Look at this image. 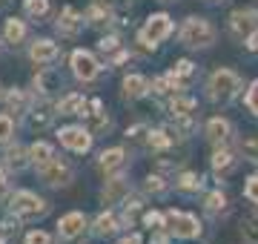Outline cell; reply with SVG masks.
I'll return each mask as SVG.
<instances>
[{
	"instance_id": "6da1fadb",
	"label": "cell",
	"mask_w": 258,
	"mask_h": 244,
	"mask_svg": "<svg viewBox=\"0 0 258 244\" xmlns=\"http://www.w3.org/2000/svg\"><path fill=\"white\" fill-rule=\"evenodd\" d=\"M244 89V81H241L232 69H215L207 81V95L210 101L215 103H230L238 98V92Z\"/></svg>"
},
{
	"instance_id": "7a4b0ae2",
	"label": "cell",
	"mask_w": 258,
	"mask_h": 244,
	"mask_svg": "<svg viewBox=\"0 0 258 244\" xmlns=\"http://www.w3.org/2000/svg\"><path fill=\"white\" fill-rule=\"evenodd\" d=\"M178 38H181V43L189 46V49H210L212 43H215V38H218V32H215V26H212L210 20L186 18L181 32H178Z\"/></svg>"
},
{
	"instance_id": "3957f363",
	"label": "cell",
	"mask_w": 258,
	"mask_h": 244,
	"mask_svg": "<svg viewBox=\"0 0 258 244\" xmlns=\"http://www.w3.org/2000/svg\"><path fill=\"white\" fill-rule=\"evenodd\" d=\"M9 210L15 218H23V221H32V218H40L49 213V204L40 196L29 193V190H20L9 198Z\"/></svg>"
},
{
	"instance_id": "277c9868",
	"label": "cell",
	"mask_w": 258,
	"mask_h": 244,
	"mask_svg": "<svg viewBox=\"0 0 258 244\" xmlns=\"http://www.w3.org/2000/svg\"><path fill=\"white\" fill-rule=\"evenodd\" d=\"M169 35H172V18L166 12H158V15H149L147 18V26L138 32V43L144 49H155Z\"/></svg>"
},
{
	"instance_id": "5b68a950",
	"label": "cell",
	"mask_w": 258,
	"mask_h": 244,
	"mask_svg": "<svg viewBox=\"0 0 258 244\" xmlns=\"http://www.w3.org/2000/svg\"><path fill=\"white\" fill-rule=\"evenodd\" d=\"M166 233L175 235V238H195L201 235V221L192 213H184V210H166Z\"/></svg>"
},
{
	"instance_id": "8992f818",
	"label": "cell",
	"mask_w": 258,
	"mask_h": 244,
	"mask_svg": "<svg viewBox=\"0 0 258 244\" xmlns=\"http://www.w3.org/2000/svg\"><path fill=\"white\" fill-rule=\"evenodd\" d=\"M37 175L46 181L49 187H69V184L75 181V169L69 167L66 161L52 158V161H46V164L37 167Z\"/></svg>"
},
{
	"instance_id": "52a82bcc",
	"label": "cell",
	"mask_w": 258,
	"mask_h": 244,
	"mask_svg": "<svg viewBox=\"0 0 258 244\" xmlns=\"http://www.w3.org/2000/svg\"><path fill=\"white\" fill-rule=\"evenodd\" d=\"M60 144H63L66 150L72 152H89L92 150V132L86 130V127H66V130H60Z\"/></svg>"
},
{
	"instance_id": "ba28073f",
	"label": "cell",
	"mask_w": 258,
	"mask_h": 244,
	"mask_svg": "<svg viewBox=\"0 0 258 244\" xmlns=\"http://www.w3.org/2000/svg\"><path fill=\"white\" fill-rule=\"evenodd\" d=\"M258 26V9H235L230 15V35L235 40H244Z\"/></svg>"
},
{
	"instance_id": "9c48e42d",
	"label": "cell",
	"mask_w": 258,
	"mask_h": 244,
	"mask_svg": "<svg viewBox=\"0 0 258 244\" xmlns=\"http://www.w3.org/2000/svg\"><path fill=\"white\" fill-rule=\"evenodd\" d=\"M72 72H75V78H81V81H95L98 72H101V64L95 60L92 52L78 49V52H72Z\"/></svg>"
},
{
	"instance_id": "30bf717a",
	"label": "cell",
	"mask_w": 258,
	"mask_h": 244,
	"mask_svg": "<svg viewBox=\"0 0 258 244\" xmlns=\"http://www.w3.org/2000/svg\"><path fill=\"white\" fill-rule=\"evenodd\" d=\"M204 135H207V141H210V144L221 147V144H227L232 138V124L227 121V118H221V115H215V118H210V121H207Z\"/></svg>"
},
{
	"instance_id": "8fae6325",
	"label": "cell",
	"mask_w": 258,
	"mask_h": 244,
	"mask_svg": "<svg viewBox=\"0 0 258 244\" xmlns=\"http://www.w3.org/2000/svg\"><path fill=\"white\" fill-rule=\"evenodd\" d=\"M101 198H103V204H123L129 198V181L123 175H112L106 181V187L101 190Z\"/></svg>"
},
{
	"instance_id": "7c38bea8",
	"label": "cell",
	"mask_w": 258,
	"mask_h": 244,
	"mask_svg": "<svg viewBox=\"0 0 258 244\" xmlns=\"http://www.w3.org/2000/svg\"><path fill=\"white\" fill-rule=\"evenodd\" d=\"M83 230H86V216H83V213H66V216L57 221V235H60L63 241L78 238Z\"/></svg>"
},
{
	"instance_id": "4fadbf2b",
	"label": "cell",
	"mask_w": 258,
	"mask_h": 244,
	"mask_svg": "<svg viewBox=\"0 0 258 244\" xmlns=\"http://www.w3.org/2000/svg\"><path fill=\"white\" fill-rule=\"evenodd\" d=\"M89 109L92 112H83L86 115V130L92 132V135H101V132H109V127H112V121L106 118V112H103V103L95 98L92 103H89Z\"/></svg>"
},
{
	"instance_id": "5bb4252c",
	"label": "cell",
	"mask_w": 258,
	"mask_h": 244,
	"mask_svg": "<svg viewBox=\"0 0 258 244\" xmlns=\"http://www.w3.org/2000/svg\"><path fill=\"white\" fill-rule=\"evenodd\" d=\"M235 152L227 147V144H221V147H215V152H212V158H210V164H212V172L215 175H227V172H232L235 169Z\"/></svg>"
},
{
	"instance_id": "9a60e30c",
	"label": "cell",
	"mask_w": 258,
	"mask_h": 244,
	"mask_svg": "<svg viewBox=\"0 0 258 244\" xmlns=\"http://www.w3.org/2000/svg\"><path fill=\"white\" fill-rule=\"evenodd\" d=\"M81 29H83V18L72 9V6H66V9L60 12V18H57V32H60L63 38H75Z\"/></svg>"
},
{
	"instance_id": "2e32d148",
	"label": "cell",
	"mask_w": 258,
	"mask_h": 244,
	"mask_svg": "<svg viewBox=\"0 0 258 244\" xmlns=\"http://www.w3.org/2000/svg\"><path fill=\"white\" fill-rule=\"evenodd\" d=\"M57 55H60V49H57L55 40H35L32 49H29V57H32L35 64H52Z\"/></svg>"
},
{
	"instance_id": "e0dca14e",
	"label": "cell",
	"mask_w": 258,
	"mask_h": 244,
	"mask_svg": "<svg viewBox=\"0 0 258 244\" xmlns=\"http://www.w3.org/2000/svg\"><path fill=\"white\" fill-rule=\"evenodd\" d=\"M126 164V152L120 150V147H112V150H103L101 158H98V167L103 169V172H118L120 167Z\"/></svg>"
},
{
	"instance_id": "ac0fdd59",
	"label": "cell",
	"mask_w": 258,
	"mask_h": 244,
	"mask_svg": "<svg viewBox=\"0 0 258 244\" xmlns=\"http://www.w3.org/2000/svg\"><path fill=\"white\" fill-rule=\"evenodd\" d=\"M149 92V81L144 75H126L123 78V98L129 101H138Z\"/></svg>"
},
{
	"instance_id": "d6986e66",
	"label": "cell",
	"mask_w": 258,
	"mask_h": 244,
	"mask_svg": "<svg viewBox=\"0 0 258 244\" xmlns=\"http://www.w3.org/2000/svg\"><path fill=\"white\" fill-rule=\"evenodd\" d=\"M86 20H89V26H95V29L109 26V23H112V6L95 0L92 6H89V12H86Z\"/></svg>"
},
{
	"instance_id": "ffe728a7",
	"label": "cell",
	"mask_w": 258,
	"mask_h": 244,
	"mask_svg": "<svg viewBox=\"0 0 258 244\" xmlns=\"http://www.w3.org/2000/svg\"><path fill=\"white\" fill-rule=\"evenodd\" d=\"M120 230V221H118V216L115 213H101V216L95 218V227H92V233L95 235H101V238H106V235H115Z\"/></svg>"
},
{
	"instance_id": "44dd1931",
	"label": "cell",
	"mask_w": 258,
	"mask_h": 244,
	"mask_svg": "<svg viewBox=\"0 0 258 244\" xmlns=\"http://www.w3.org/2000/svg\"><path fill=\"white\" fill-rule=\"evenodd\" d=\"M57 86H60V75H57V72H52L49 66H43V69L35 75V89L43 95V98H46L52 89H57Z\"/></svg>"
},
{
	"instance_id": "7402d4cb",
	"label": "cell",
	"mask_w": 258,
	"mask_h": 244,
	"mask_svg": "<svg viewBox=\"0 0 258 244\" xmlns=\"http://www.w3.org/2000/svg\"><path fill=\"white\" fill-rule=\"evenodd\" d=\"M195 98L192 95H184V92H178L169 98V112H172V118H181V115H192L195 112Z\"/></svg>"
},
{
	"instance_id": "603a6c76",
	"label": "cell",
	"mask_w": 258,
	"mask_h": 244,
	"mask_svg": "<svg viewBox=\"0 0 258 244\" xmlns=\"http://www.w3.org/2000/svg\"><path fill=\"white\" fill-rule=\"evenodd\" d=\"M57 112L60 115H83L86 112V98L81 92H69L63 101L57 103Z\"/></svg>"
},
{
	"instance_id": "cb8c5ba5",
	"label": "cell",
	"mask_w": 258,
	"mask_h": 244,
	"mask_svg": "<svg viewBox=\"0 0 258 244\" xmlns=\"http://www.w3.org/2000/svg\"><path fill=\"white\" fill-rule=\"evenodd\" d=\"M55 112H52V106L49 103H40V106H32L29 109V124L35 127V130H46L49 124H52Z\"/></svg>"
},
{
	"instance_id": "d4e9b609",
	"label": "cell",
	"mask_w": 258,
	"mask_h": 244,
	"mask_svg": "<svg viewBox=\"0 0 258 244\" xmlns=\"http://www.w3.org/2000/svg\"><path fill=\"white\" fill-rule=\"evenodd\" d=\"M204 210H207L210 216H224V213L230 210V204H227V196H224L221 190H212L210 196L204 198Z\"/></svg>"
},
{
	"instance_id": "484cf974",
	"label": "cell",
	"mask_w": 258,
	"mask_h": 244,
	"mask_svg": "<svg viewBox=\"0 0 258 244\" xmlns=\"http://www.w3.org/2000/svg\"><path fill=\"white\" fill-rule=\"evenodd\" d=\"M204 187V178L198 172H178L175 175V190L181 193H198Z\"/></svg>"
},
{
	"instance_id": "4316f807",
	"label": "cell",
	"mask_w": 258,
	"mask_h": 244,
	"mask_svg": "<svg viewBox=\"0 0 258 244\" xmlns=\"http://www.w3.org/2000/svg\"><path fill=\"white\" fill-rule=\"evenodd\" d=\"M52 158H55V150H52L46 141H37V144L29 147V161H32L35 167H40V164H46V161H52Z\"/></svg>"
},
{
	"instance_id": "83f0119b",
	"label": "cell",
	"mask_w": 258,
	"mask_h": 244,
	"mask_svg": "<svg viewBox=\"0 0 258 244\" xmlns=\"http://www.w3.org/2000/svg\"><path fill=\"white\" fill-rule=\"evenodd\" d=\"M3 158H6V167H9V169H23L29 164V150H23V147H18V144H15V147H9V150H6V155H3Z\"/></svg>"
},
{
	"instance_id": "f1b7e54d",
	"label": "cell",
	"mask_w": 258,
	"mask_h": 244,
	"mask_svg": "<svg viewBox=\"0 0 258 244\" xmlns=\"http://www.w3.org/2000/svg\"><path fill=\"white\" fill-rule=\"evenodd\" d=\"M3 35H6L9 43H20V40L26 38V26H23V20L9 18V20H6V26H3Z\"/></svg>"
},
{
	"instance_id": "f546056e",
	"label": "cell",
	"mask_w": 258,
	"mask_h": 244,
	"mask_svg": "<svg viewBox=\"0 0 258 244\" xmlns=\"http://www.w3.org/2000/svg\"><path fill=\"white\" fill-rule=\"evenodd\" d=\"M241 238H244V244H258V216L241 218Z\"/></svg>"
},
{
	"instance_id": "4dcf8cb0",
	"label": "cell",
	"mask_w": 258,
	"mask_h": 244,
	"mask_svg": "<svg viewBox=\"0 0 258 244\" xmlns=\"http://www.w3.org/2000/svg\"><path fill=\"white\" fill-rule=\"evenodd\" d=\"M166 190H169V184H166L161 175H147V178H144V193H147V196H164Z\"/></svg>"
},
{
	"instance_id": "1f68e13d",
	"label": "cell",
	"mask_w": 258,
	"mask_h": 244,
	"mask_svg": "<svg viewBox=\"0 0 258 244\" xmlns=\"http://www.w3.org/2000/svg\"><path fill=\"white\" fill-rule=\"evenodd\" d=\"M238 152L244 155V161H249V164H255L258 167V138H247V141L238 144Z\"/></svg>"
},
{
	"instance_id": "d6a6232c",
	"label": "cell",
	"mask_w": 258,
	"mask_h": 244,
	"mask_svg": "<svg viewBox=\"0 0 258 244\" xmlns=\"http://www.w3.org/2000/svg\"><path fill=\"white\" fill-rule=\"evenodd\" d=\"M149 124H135V127H129L126 130V141H132V144H147V138H149Z\"/></svg>"
},
{
	"instance_id": "836d02e7",
	"label": "cell",
	"mask_w": 258,
	"mask_h": 244,
	"mask_svg": "<svg viewBox=\"0 0 258 244\" xmlns=\"http://www.w3.org/2000/svg\"><path fill=\"white\" fill-rule=\"evenodd\" d=\"M6 103H9V109H15V112H29V101L20 89H12V92L6 95Z\"/></svg>"
},
{
	"instance_id": "e575fe53",
	"label": "cell",
	"mask_w": 258,
	"mask_h": 244,
	"mask_svg": "<svg viewBox=\"0 0 258 244\" xmlns=\"http://www.w3.org/2000/svg\"><path fill=\"white\" fill-rule=\"evenodd\" d=\"M23 9L29 18H43L49 12V0H23Z\"/></svg>"
},
{
	"instance_id": "d590c367",
	"label": "cell",
	"mask_w": 258,
	"mask_h": 244,
	"mask_svg": "<svg viewBox=\"0 0 258 244\" xmlns=\"http://www.w3.org/2000/svg\"><path fill=\"white\" fill-rule=\"evenodd\" d=\"M144 224L155 233V230H166V216L164 213H155V210H147L144 213Z\"/></svg>"
},
{
	"instance_id": "8d00e7d4",
	"label": "cell",
	"mask_w": 258,
	"mask_h": 244,
	"mask_svg": "<svg viewBox=\"0 0 258 244\" xmlns=\"http://www.w3.org/2000/svg\"><path fill=\"white\" fill-rule=\"evenodd\" d=\"M172 72H175V78L186 81V78H192V75H195V64H192V60H186V57H181V60H175Z\"/></svg>"
},
{
	"instance_id": "74e56055",
	"label": "cell",
	"mask_w": 258,
	"mask_h": 244,
	"mask_svg": "<svg viewBox=\"0 0 258 244\" xmlns=\"http://www.w3.org/2000/svg\"><path fill=\"white\" fill-rule=\"evenodd\" d=\"M244 103H247V109L258 118V81H252L247 89V95H244Z\"/></svg>"
},
{
	"instance_id": "f35d334b",
	"label": "cell",
	"mask_w": 258,
	"mask_h": 244,
	"mask_svg": "<svg viewBox=\"0 0 258 244\" xmlns=\"http://www.w3.org/2000/svg\"><path fill=\"white\" fill-rule=\"evenodd\" d=\"M98 49H101L103 55H115V52H120V38H115V35H106V38H101Z\"/></svg>"
},
{
	"instance_id": "ab89813d",
	"label": "cell",
	"mask_w": 258,
	"mask_h": 244,
	"mask_svg": "<svg viewBox=\"0 0 258 244\" xmlns=\"http://www.w3.org/2000/svg\"><path fill=\"white\" fill-rule=\"evenodd\" d=\"M244 198H247L249 204L258 207V175H249L247 184H244Z\"/></svg>"
},
{
	"instance_id": "60d3db41",
	"label": "cell",
	"mask_w": 258,
	"mask_h": 244,
	"mask_svg": "<svg viewBox=\"0 0 258 244\" xmlns=\"http://www.w3.org/2000/svg\"><path fill=\"white\" fill-rule=\"evenodd\" d=\"M12 135H15V121L9 115H0V144H6Z\"/></svg>"
},
{
	"instance_id": "b9f144b4",
	"label": "cell",
	"mask_w": 258,
	"mask_h": 244,
	"mask_svg": "<svg viewBox=\"0 0 258 244\" xmlns=\"http://www.w3.org/2000/svg\"><path fill=\"white\" fill-rule=\"evenodd\" d=\"M26 244H52V235L43 233V230H32L26 235Z\"/></svg>"
},
{
	"instance_id": "7bdbcfd3",
	"label": "cell",
	"mask_w": 258,
	"mask_h": 244,
	"mask_svg": "<svg viewBox=\"0 0 258 244\" xmlns=\"http://www.w3.org/2000/svg\"><path fill=\"white\" fill-rule=\"evenodd\" d=\"M244 46H247L249 52H258V26L252 29V32H249L247 38H244Z\"/></svg>"
},
{
	"instance_id": "ee69618b",
	"label": "cell",
	"mask_w": 258,
	"mask_h": 244,
	"mask_svg": "<svg viewBox=\"0 0 258 244\" xmlns=\"http://www.w3.org/2000/svg\"><path fill=\"white\" fill-rule=\"evenodd\" d=\"M120 244H144V238H141L138 233H129V235H123V238H120Z\"/></svg>"
},
{
	"instance_id": "f6af8a7d",
	"label": "cell",
	"mask_w": 258,
	"mask_h": 244,
	"mask_svg": "<svg viewBox=\"0 0 258 244\" xmlns=\"http://www.w3.org/2000/svg\"><path fill=\"white\" fill-rule=\"evenodd\" d=\"M15 230H18V221L6 218V221H3V233H15Z\"/></svg>"
},
{
	"instance_id": "bcb514c9",
	"label": "cell",
	"mask_w": 258,
	"mask_h": 244,
	"mask_svg": "<svg viewBox=\"0 0 258 244\" xmlns=\"http://www.w3.org/2000/svg\"><path fill=\"white\" fill-rule=\"evenodd\" d=\"M6 196V172H3V167H0V198Z\"/></svg>"
},
{
	"instance_id": "7dc6e473",
	"label": "cell",
	"mask_w": 258,
	"mask_h": 244,
	"mask_svg": "<svg viewBox=\"0 0 258 244\" xmlns=\"http://www.w3.org/2000/svg\"><path fill=\"white\" fill-rule=\"evenodd\" d=\"M3 3H9V0H0V6H3Z\"/></svg>"
},
{
	"instance_id": "c3c4849f",
	"label": "cell",
	"mask_w": 258,
	"mask_h": 244,
	"mask_svg": "<svg viewBox=\"0 0 258 244\" xmlns=\"http://www.w3.org/2000/svg\"><path fill=\"white\" fill-rule=\"evenodd\" d=\"M0 244H3V235H0Z\"/></svg>"
},
{
	"instance_id": "681fc988",
	"label": "cell",
	"mask_w": 258,
	"mask_h": 244,
	"mask_svg": "<svg viewBox=\"0 0 258 244\" xmlns=\"http://www.w3.org/2000/svg\"><path fill=\"white\" fill-rule=\"evenodd\" d=\"M164 3H172V0H164Z\"/></svg>"
}]
</instances>
